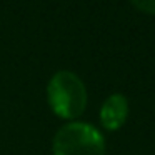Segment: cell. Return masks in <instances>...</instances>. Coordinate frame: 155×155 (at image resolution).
Instances as JSON below:
<instances>
[{"label": "cell", "instance_id": "cell-1", "mask_svg": "<svg viewBox=\"0 0 155 155\" xmlns=\"http://www.w3.org/2000/svg\"><path fill=\"white\" fill-rule=\"evenodd\" d=\"M47 98L52 110L64 118H77L87 105V90L75 72L58 70L47 85Z\"/></svg>", "mask_w": 155, "mask_h": 155}, {"label": "cell", "instance_id": "cell-3", "mask_svg": "<svg viewBox=\"0 0 155 155\" xmlns=\"http://www.w3.org/2000/svg\"><path fill=\"white\" fill-rule=\"evenodd\" d=\"M128 115V100L124 94H112L107 100L102 104L100 120L105 128L115 130L122 127Z\"/></svg>", "mask_w": 155, "mask_h": 155}, {"label": "cell", "instance_id": "cell-2", "mask_svg": "<svg viewBox=\"0 0 155 155\" xmlns=\"http://www.w3.org/2000/svg\"><path fill=\"white\" fill-rule=\"evenodd\" d=\"M54 155H105V138L88 122L62 125L54 137Z\"/></svg>", "mask_w": 155, "mask_h": 155}, {"label": "cell", "instance_id": "cell-4", "mask_svg": "<svg viewBox=\"0 0 155 155\" xmlns=\"http://www.w3.org/2000/svg\"><path fill=\"white\" fill-rule=\"evenodd\" d=\"M132 4L148 14H155V0H132Z\"/></svg>", "mask_w": 155, "mask_h": 155}]
</instances>
